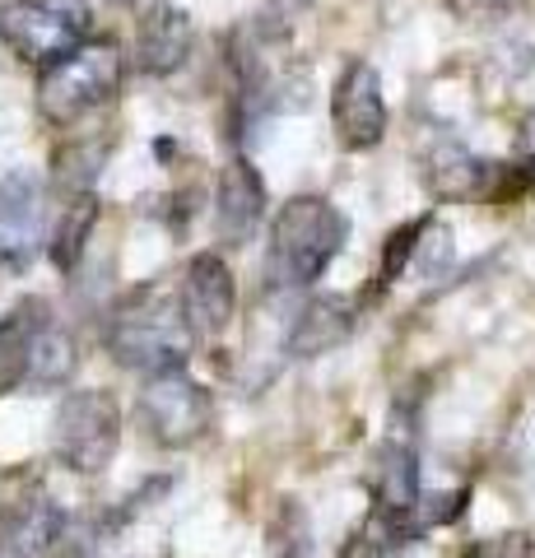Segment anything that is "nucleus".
<instances>
[{
    "label": "nucleus",
    "instance_id": "1",
    "mask_svg": "<svg viewBox=\"0 0 535 558\" xmlns=\"http://www.w3.org/2000/svg\"><path fill=\"white\" fill-rule=\"evenodd\" d=\"M344 215L326 196H293L270 223L266 275L275 289H307L331 270L344 247Z\"/></svg>",
    "mask_w": 535,
    "mask_h": 558
},
{
    "label": "nucleus",
    "instance_id": "2",
    "mask_svg": "<svg viewBox=\"0 0 535 558\" xmlns=\"http://www.w3.org/2000/svg\"><path fill=\"white\" fill-rule=\"evenodd\" d=\"M108 354L122 363L131 373H168V368H182L186 359V326H182V312H172L168 299L159 293H135L117 307V317L108 326Z\"/></svg>",
    "mask_w": 535,
    "mask_h": 558
},
{
    "label": "nucleus",
    "instance_id": "3",
    "mask_svg": "<svg viewBox=\"0 0 535 558\" xmlns=\"http://www.w3.org/2000/svg\"><path fill=\"white\" fill-rule=\"evenodd\" d=\"M122 89V57L108 43H84L71 57L42 70L38 84V112L51 126H75L80 117L98 112Z\"/></svg>",
    "mask_w": 535,
    "mask_h": 558
},
{
    "label": "nucleus",
    "instance_id": "4",
    "mask_svg": "<svg viewBox=\"0 0 535 558\" xmlns=\"http://www.w3.org/2000/svg\"><path fill=\"white\" fill-rule=\"evenodd\" d=\"M117 447H122V410H117L112 391L84 387L57 405L51 451H57V461L65 470H75V475H102L112 465Z\"/></svg>",
    "mask_w": 535,
    "mask_h": 558
},
{
    "label": "nucleus",
    "instance_id": "5",
    "mask_svg": "<svg viewBox=\"0 0 535 558\" xmlns=\"http://www.w3.org/2000/svg\"><path fill=\"white\" fill-rule=\"evenodd\" d=\"M0 43L28 65H57L89 43V10L80 0H10L0 10Z\"/></svg>",
    "mask_w": 535,
    "mask_h": 558
},
{
    "label": "nucleus",
    "instance_id": "6",
    "mask_svg": "<svg viewBox=\"0 0 535 558\" xmlns=\"http://www.w3.org/2000/svg\"><path fill=\"white\" fill-rule=\"evenodd\" d=\"M210 418H215V400L186 368H168V373L145 377L141 424L159 447H168V451L196 447L205 433H210Z\"/></svg>",
    "mask_w": 535,
    "mask_h": 558
},
{
    "label": "nucleus",
    "instance_id": "7",
    "mask_svg": "<svg viewBox=\"0 0 535 558\" xmlns=\"http://www.w3.org/2000/svg\"><path fill=\"white\" fill-rule=\"evenodd\" d=\"M331 126L344 149H377L387 140L382 75L368 61H350L331 89Z\"/></svg>",
    "mask_w": 535,
    "mask_h": 558
},
{
    "label": "nucleus",
    "instance_id": "8",
    "mask_svg": "<svg viewBox=\"0 0 535 558\" xmlns=\"http://www.w3.org/2000/svg\"><path fill=\"white\" fill-rule=\"evenodd\" d=\"M178 312H182L186 336H196V340H219L233 326L238 289H233V270L223 266V256L215 252L192 256V266L182 275Z\"/></svg>",
    "mask_w": 535,
    "mask_h": 558
},
{
    "label": "nucleus",
    "instance_id": "9",
    "mask_svg": "<svg viewBox=\"0 0 535 558\" xmlns=\"http://www.w3.org/2000/svg\"><path fill=\"white\" fill-rule=\"evenodd\" d=\"M42 178L33 168H10L0 178V266L24 270L42 247Z\"/></svg>",
    "mask_w": 535,
    "mask_h": 558
},
{
    "label": "nucleus",
    "instance_id": "10",
    "mask_svg": "<svg viewBox=\"0 0 535 558\" xmlns=\"http://www.w3.org/2000/svg\"><path fill=\"white\" fill-rule=\"evenodd\" d=\"M192 47H196L192 14L172 5V0H149L141 20H135V70H145L154 80L178 75L186 57H192Z\"/></svg>",
    "mask_w": 535,
    "mask_h": 558
},
{
    "label": "nucleus",
    "instance_id": "11",
    "mask_svg": "<svg viewBox=\"0 0 535 558\" xmlns=\"http://www.w3.org/2000/svg\"><path fill=\"white\" fill-rule=\"evenodd\" d=\"M266 219V182L252 159H233L215 186V229L229 247H243Z\"/></svg>",
    "mask_w": 535,
    "mask_h": 558
},
{
    "label": "nucleus",
    "instance_id": "12",
    "mask_svg": "<svg viewBox=\"0 0 535 558\" xmlns=\"http://www.w3.org/2000/svg\"><path fill=\"white\" fill-rule=\"evenodd\" d=\"M65 535V512L51 498H24L0 512V558H47Z\"/></svg>",
    "mask_w": 535,
    "mask_h": 558
},
{
    "label": "nucleus",
    "instance_id": "13",
    "mask_svg": "<svg viewBox=\"0 0 535 558\" xmlns=\"http://www.w3.org/2000/svg\"><path fill=\"white\" fill-rule=\"evenodd\" d=\"M354 326H358L354 299H344V293H321V299L307 303L299 312V322H293L289 354L293 359H321V354H331V349H340L344 340H350Z\"/></svg>",
    "mask_w": 535,
    "mask_h": 558
},
{
    "label": "nucleus",
    "instance_id": "14",
    "mask_svg": "<svg viewBox=\"0 0 535 558\" xmlns=\"http://www.w3.org/2000/svg\"><path fill=\"white\" fill-rule=\"evenodd\" d=\"M494 172L498 168L489 159H479V154L457 145V140H442V145H434L428 149V159H424V182H428V191H434L438 201L489 196Z\"/></svg>",
    "mask_w": 535,
    "mask_h": 558
},
{
    "label": "nucleus",
    "instance_id": "15",
    "mask_svg": "<svg viewBox=\"0 0 535 558\" xmlns=\"http://www.w3.org/2000/svg\"><path fill=\"white\" fill-rule=\"evenodd\" d=\"M47 322H51V307L42 299H24L5 312V322H0V396L24 387L28 344L38 336V326H47Z\"/></svg>",
    "mask_w": 535,
    "mask_h": 558
},
{
    "label": "nucleus",
    "instance_id": "16",
    "mask_svg": "<svg viewBox=\"0 0 535 558\" xmlns=\"http://www.w3.org/2000/svg\"><path fill=\"white\" fill-rule=\"evenodd\" d=\"M80 368V349L75 336L61 330L57 322L38 326V336L28 344V359H24V387L33 391H51V387H65Z\"/></svg>",
    "mask_w": 535,
    "mask_h": 558
},
{
    "label": "nucleus",
    "instance_id": "17",
    "mask_svg": "<svg viewBox=\"0 0 535 558\" xmlns=\"http://www.w3.org/2000/svg\"><path fill=\"white\" fill-rule=\"evenodd\" d=\"M414 535H420V526H414V512L373 508V517L354 531L344 558H387V554H396V549H405Z\"/></svg>",
    "mask_w": 535,
    "mask_h": 558
},
{
    "label": "nucleus",
    "instance_id": "18",
    "mask_svg": "<svg viewBox=\"0 0 535 558\" xmlns=\"http://www.w3.org/2000/svg\"><path fill=\"white\" fill-rule=\"evenodd\" d=\"M98 229V196L94 191H84V196H71V205L61 209V223L57 233H51V260H57V270H75L84 247H89V238Z\"/></svg>",
    "mask_w": 535,
    "mask_h": 558
},
{
    "label": "nucleus",
    "instance_id": "19",
    "mask_svg": "<svg viewBox=\"0 0 535 558\" xmlns=\"http://www.w3.org/2000/svg\"><path fill=\"white\" fill-rule=\"evenodd\" d=\"M420 502V461L410 442H387L382 451V475H377V508L414 512Z\"/></svg>",
    "mask_w": 535,
    "mask_h": 558
},
{
    "label": "nucleus",
    "instance_id": "20",
    "mask_svg": "<svg viewBox=\"0 0 535 558\" xmlns=\"http://www.w3.org/2000/svg\"><path fill=\"white\" fill-rule=\"evenodd\" d=\"M108 140H75V145H61L57 159H51V178H57L61 191H71V196H84V191H94L102 163H108Z\"/></svg>",
    "mask_w": 535,
    "mask_h": 558
},
{
    "label": "nucleus",
    "instance_id": "21",
    "mask_svg": "<svg viewBox=\"0 0 535 558\" xmlns=\"http://www.w3.org/2000/svg\"><path fill=\"white\" fill-rule=\"evenodd\" d=\"M424 229H428V219H414V223H405L401 233H391L387 238V252H382V279H396L405 270V260L420 252V238H424Z\"/></svg>",
    "mask_w": 535,
    "mask_h": 558
},
{
    "label": "nucleus",
    "instance_id": "22",
    "mask_svg": "<svg viewBox=\"0 0 535 558\" xmlns=\"http://www.w3.org/2000/svg\"><path fill=\"white\" fill-rule=\"evenodd\" d=\"M452 10L461 20H479V24H498L508 14L522 10V0H452Z\"/></svg>",
    "mask_w": 535,
    "mask_h": 558
},
{
    "label": "nucleus",
    "instance_id": "23",
    "mask_svg": "<svg viewBox=\"0 0 535 558\" xmlns=\"http://www.w3.org/2000/svg\"><path fill=\"white\" fill-rule=\"evenodd\" d=\"M526 554H531V539L522 531L489 535V539H479V545L471 549V558H526Z\"/></svg>",
    "mask_w": 535,
    "mask_h": 558
},
{
    "label": "nucleus",
    "instance_id": "24",
    "mask_svg": "<svg viewBox=\"0 0 535 558\" xmlns=\"http://www.w3.org/2000/svg\"><path fill=\"white\" fill-rule=\"evenodd\" d=\"M516 149H522L526 163H535V108L522 117V126H516Z\"/></svg>",
    "mask_w": 535,
    "mask_h": 558
},
{
    "label": "nucleus",
    "instance_id": "25",
    "mask_svg": "<svg viewBox=\"0 0 535 558\" xmlns=\"http://www.w3.org/2000/svg\"><path fill=\"white\" fill-rule=\"evenodd\" d=\"M112 5H126V0H112Z\"/></svg>",
    "mask_w": 535,
    "mask_h": 558
},
{
    "label": "nucleus",
    "instance_id": "26",
    "mask_svg": "<svg viewBox=\"0 0 535 558\" xmlns=\"http://www.w3.org/2000/svg\"><path fill=\"white\" fill-rule=\"evenodd\" d=\"M284 558H299V554H284Z\"/></svg>",
    "mask_w": 535,
    "mask_h": 558
}]
</instances>
